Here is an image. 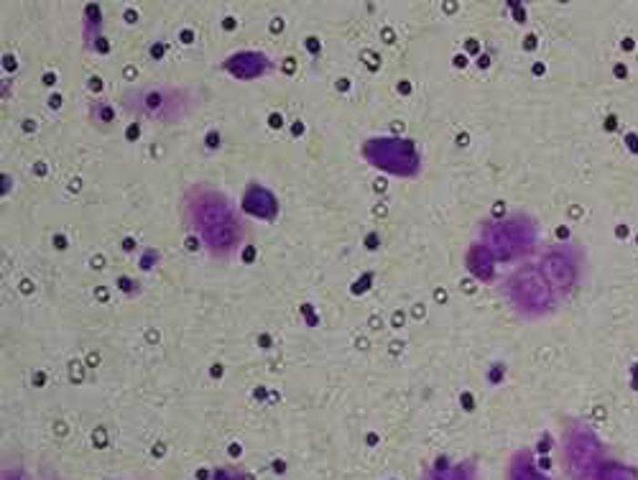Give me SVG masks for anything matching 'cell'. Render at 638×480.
Here are the masks:
<instances>
[{"instance_id": "6da1fadb", "label": "cell", "mask_w": 638, "mask_h": 480, "mask_svg": "<svg viewBox=\"0 0 638 480\" xmlns=\"http://www.w3.org/2000/svg\"><path fill=\"white\" fill-rule=\"evenodd\" d=\"M123 107L133 116L174 123V120L192 116V110L197 107V95L192 90H184V87L151 85V87H136V90L126 92Z\"/></svg>"}, {"instance_id": "7a4b0ae2", "label": "cell", "mask_w": 638, "mask_h": 480, "mask_svg": "<svg viewBox=\"0 0 638 480\" xmlns=\"http://www.w3.org/2000/svg\"><path fill=\"white\" fill-rule=\"evenodd\" d=\"M636 386H638V371H636Z\"/></svg>"}]
</instances>
